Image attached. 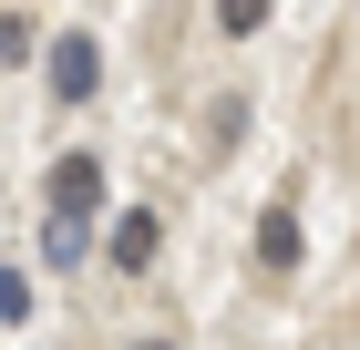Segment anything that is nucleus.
I'll list each match as a JSON object with an SVG mask.
<instances>
[{"label":"nucleus","mask_w":360,"mask_h":350,"mask_svg":"<svg viewBox=\"0 0 360 350\" xmlns=\"http://www.w3.org/2000/svg\"><path fill=\"white\" fill-rule=\"evenodd\" d=\"M103 93V42L93 31H62L52 42V104H93Z\"/></svg>","instance_id":"nucleus-1"},{"label":"nucleus","mask_w":360,"mask_h":350,"mask_svg":"<svg viewBox=\"0 0 360 350\" xmlns=\"http://www.w3.org/2000/svg\"><path fill=\"white\" fill-rule=\"evenodd\" d=\"M257 258H268V268H299V216H288V206L257 216Z\"/></svg>","instance_id":"nucleus-5"},{"label":"nucleus","mask_w":360,"mask_h":350,"mask_svg":"<svg viewBox=\"0 0 360 350\" xmlns=\"http://www.w3.org/2000/svg\"><path fill=\"white\" fill-rule=\"evenodd\" d=\"M93 206H103V165H93V155H62L52 165V216H93Z\"/></svg>","instance_id":"nucleus-2"},{"label":"nucleus","mask_w":360,"mask_h":350,"mask_svg":"<svg viewBox=\"0 0 360 350\" xmlns=\"http://www.w3.org/2000/svg\"><path fill=\"white\" fill-rule=\"evenodd\" d=\"M0 320H31V278L21 268H0Z\"/></svg>","instance_id":"nucleus-7"},{"label":"nucleus","mask_w":360,"mask_h":350,"mask_svg":"<svg viewBox=\"0 0 360 350\" xmlns=\"http://www.w3.org/2000/svg\"><path fill=\"white\" fill-rule=\"evenodd\" d=\"M257 21H268V0H217V31H237V42H248Z\"/></svg>","instance_id":"nucleus-6"},{"label":"nucleus","mask_w":360,"mask_h":350,"mask_svg":"<svg viewBox=\"0 0 360 350\" xmlns=\"http://www.w3.org/2000/svg\"><path fill=\"white\" fill-rule=\"evenodd\" d=\"M83 216H41V268H83Z\"/></svg>","instance_id":"nucleus-4"},{"label":"nucleus","mask_w":360,"mask_h":350,"mask_svg":"<svg viewBox=\"0 0 360 350\" xmlns=\"http://www.w3.org/2000/svg\"><path fill=\"white\" fill-rule=\"evenodd\" d=\"M0 62H31V21L21 11H0Z\"/></svg>","instance_id":"nucleus-8"},{"label":"nucleus","mask_w":360,"mask_h":350,"mask_svg":"<svg viewBox=\"0 0 360 350\" xmlns=\"http://www.w3.org/2000/svg\"><path fill=\"white\" fill-rule=\"evenodd\" d=\"M155 247H165L155 206H124V216H113V268H124V278H134V268H155Z\"/></svg>","instance_id":"nucleus-3"},{"label":"nucleus","mask_w":360,"mask_h":350,"mask_svg":"<svg viewBox=\"0 0 360 350\" xmlns=\"http://www.w3.org/2000/svg\"><path fill=\"white\" fill-rule=\"evenodd\" d=\"M134 350H175V340H134Z\"/></svg>","instance_id":"nucleus-9"}]
</instances>
